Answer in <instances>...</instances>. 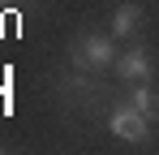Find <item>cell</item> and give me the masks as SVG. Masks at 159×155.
I'll list each match as a JSON object with an SVG mask.
<instances>
[{"label":"cell","instance_id":"cell-4","mask_svg":"<svg viewBox=\"0 0 159 155\" xmlns=\"http://www.w3.org/2000/svg\"><path fill=\"white\" fill-rule=\"evenodd\" d=\"M155 73V56L142 48V43H129V48L116 56V78L120 82H151Z\"/></svg>","mask_w":159,"mask_h":155},{"label":"cell","instance_id":"cell-7","mask_svg":"<svg viewBox=\"0 0 159 155\" xmlns=\"http://www.w3.org/2000/svg\"><path fill=\"white\" fill-rule=\"evenodd\" d=\"M4 4H13V0H0V9H4Z\"/></svg>","mask_w":159,"mask_h":155},{"label":"cell","instance_id":"cell-6","mask_svg":"<svg viewBox=\"0 0 159 155\" xmlns=\"http://www.w3.org/2000/svg\"><path fill=\"white\" fill-rule=\"evenodd\" d=\"M125 99H129L142 116H151V121L159 125V91L151 86V82H129V95H125Z\"/></svg>","mask_w":159,"mask_h":155},{"label":"cell","instance_id":"cell-3","mask_svg":"<svg viewBox=\"0 0 159 155\" xmlns=\"http://www.w3.org/2000/svg\"><path fill=\"white\" fill-rule=\"evenodd\" d=\"M151 116H142L129 99H116L112 103V112H107V129H112V138L116 142H146L151 138Z\"/></svg>","mask_w":159,"mask_h":155},{"label":"cell","instance_id":"cell-1","mask_svg":"<svg viewBox=\"0 0 159 155\" xmlns=\"http://www.w3.org/2000/svg\"><path fill=\"white\" fill-rule=\"evenodd\" d=\"M116 35L112 30H82L78 39L69 43V65L86 69V73H107L116 69Z\"/></svg>","mask_w":159,"mask_h":155},{"label":"cell","instance_id":"cell-2","mask_svg":"<svg viewBox=\"0 0 159 155\" xmlns=\"http://www.w3.org/2000/svg\"><path fill=\"white\" fill-rule=\"evenodd\" d=\"M56 95L69 112H95V108L107 103V86L99 82V73H86V69L69 65V73L56 82Z\"/></svg>","mask_w":159,"mask_h":155},{"label":"cell","instance_id":"cell-5","mask_svg":"<svg viewBox=\"0 0 159 155\" xmlns=\"http://www.w3.org/2000/svg\"><path fill=\"white\" fill-rule=\"evenodd\" d=\"M107 30H112L116 39H133V35L142 30V4L120 0V4L112 9V17H107Z\"/></svg>","mask_w":159,"mask_h":155},{"label":"cell","instance_id":"cell-8","mask_svg":"<svg viewBox=\"0 0 159 155\" xmlns=\"http://www.w3.org/2000/svg\"><path fill=\"white\" fill-rule=\"evenodd\" d=\"M0 151H4V147H0Z\"/></svg>","mask_w":159,"mask_h":155}]
</instances>
